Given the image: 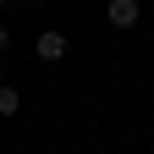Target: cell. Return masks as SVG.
Returning a JSON list of instances; mask_svg holds the SVG:
<instances>
[{"label":"cell","mask_w":154,"mask_h":154,"mask_svg":"<svg viewBox=\"0 0 154 154\" xmlns=\"http://www.w3.org/2000/svg\"><path fill=\"white\" fill-rule=\"evenodd\" d=\"M6 44H11V28H6V22H0V55H6Z\"/></svg>","instance_id":"cell-4"},{"label":"cell","mask_w":154,"mask_h":154,"mask_svg":"<svg viewBox=\"0 0 154 154\" xmlns=\"http://www.w3.org/2000/svg\"><path fill=\"white\" fill-rule=\"evenodd\" d=\"M33 50H38V61H61V55H66V33H61V28H44Z\"/></svg>","instance_id":"cell-1"},{"label":"cell","mask_w":154,"mask_h":154,"mask_svg":"<svg viewBox=\"0 0 154 154\" xmlns=\"http://www.w3.org/2000/svg\"><path fill=\"white\" fill-rule=\"evenodd\" d=\"M105 17H110V28H132V22H138V0H110V6H105Z\"/></svg>","instance_id":"cell-2"},{"label":"cell","mask_w":154,"mask_h":154,"mask_svg":"<svg viewBox=\"0 0 154 154\" xmlns=\"http://www.w3.org/2000/svg\"><path fill=\"white\" fill-rule=\"evenodd\" d=\"M33 6H38V0H33Z\"/></svg>","instance_id":"cell-6"},{"label":"cell","mask_w":154,"mask_h":154,"mask_svg":"<svg viewBox=\"0 0 154 154\" xmlns=\"http://www.w3.org/2000/svg\"><path fill=\"white\" fill-rule=\"evenodd\" d=\"M17 110H22V94L11 83H0V116H17Z\"/></svg>","instance_id":"cell-3"},{"label":"cell","mask_w":154,"mask_h":154,"mask_svg":"<svg viewBox=\"0 0 154 154\" xmlns=\"http://www.w3.org/2000/svg\"><path fill=\"white\" fill-rule=\"evenodd\" d=\"M0 6H6V0H0Z\"/></svg>","instance_id":"cell-5"}]
</instances>
